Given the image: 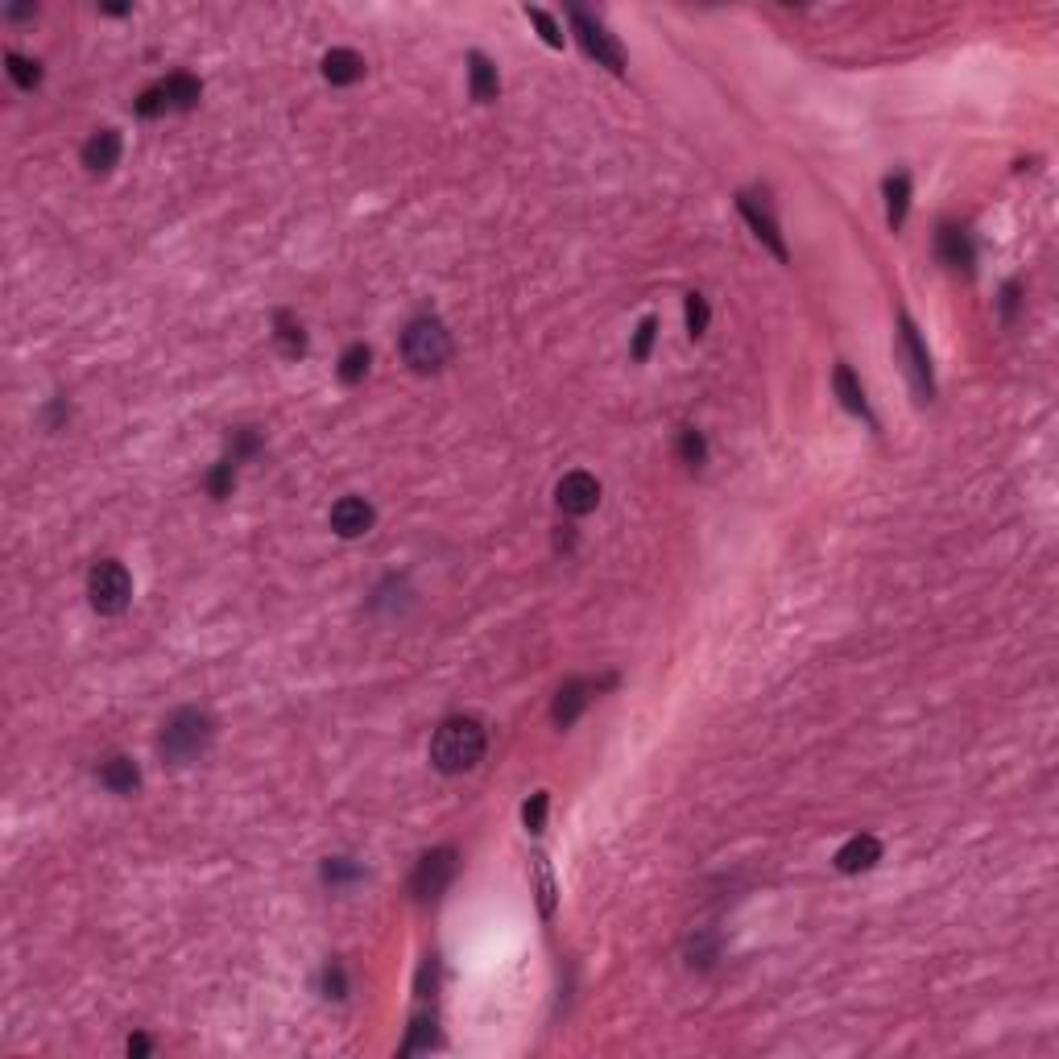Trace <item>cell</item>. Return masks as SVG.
Segmentation results:
<instances>
[{
	"label": "cell",
	"instance_id": "1",
	"mask_svg": "<svg viewBox=\"0 0 1059 1059\" xmlns=\"http://www.w3.org/2000/svg\"><path fill=\"white\" fill-rule=\"evenodd\" d=\"M484 724L476 716H451L443 720L431 737V766L439 774H464L484 758Z\"/></svg>",
	"mask_w": 1059,
	"mask_h": 1059
},
{
	"label": "cell",
	"instance_id": "2",
	"mask_svg": "<svg viewBox=\"0 0 1059 1059\" xmlns=\"http://www.w3.org/2000/svg\"><path fill=\"white\" fill-rule=\"evenodd\" d=\"M216 741V720L199 708H178L158 733V753L170 766H187L195 758H203L207 745Z\"/></svg>",
	"mask_w": 1059,
	"mask_h": 1059
},
{
	"label": "cell",
	"instance_id": "3",
	"mask_svg": "<svg viewBox=\"0 0 1059 1059\" xmlns=\"http://www.w3.org/2000/svg\"><path fill=\"white\" fill-rule=\"evenodd\" d=\"M402 356L414 373H439L451 360V336L435 315H418L402 331Z\"/></svg>",
	"mask_w": 1059,
	"mask_h": 1059
},
{
	"label": "cell",
	"instance_id": "4",
	"mask_svg": "<svg viewBox=\"0 0 1059 1059\" xmlns=\"http://www.w3.org/2000/svg\"><path fill=\"white\" fill-rule=\"evenodd\" d=\"M199 96H203V83L187 71H174V75L158 79L154 87H145L133 108H137V116L149 120V116H162V112H187L199 104Z\"/></svg>",
	"mask_w": 1059,
	"mask_h": 1059
},
{
	"label": "cell",
	"instance_id": "5",
	"mask_svg": "<svg viewBox=\"0 0 1059 1059\" xmlns=\"http://www.w3.org/2000/svg\"><path fill=\"white\" fill-rule=\"evenodd\" d=\"M87 596H92V609L104 617H116L129 609L133 600V576L125 563L116 559H100L92 571H87Z\"/></svg>",
	"mask_w": 1059,
	"mask_h": 1059
},
{
	"label": "cell",
	"instance_id": "6",
	"mask_svg": "<svg viewBox=\"0 0 1059 1059\" xmlns=\"http://www.w3.org/2000/svg\"><path fill=\"white\" fill-rule=\"evenodd\" d=\"M571 29H576V38H580V46H584L588 58H596V63L609 67L613 75H625V50H621V42L592 13L571 9Z\"/></svg>",
	"mask_w": 1059,
	"mask_h": 1059
},
{
	"label": "cell",
	"instance_id": "7",
	"mask_svg": "<svg viewBox=\"0 0 1059 1059\" xmlns=\"http://www.w3.org/2000/svg\"><path fill=\"white\" fill-rule=\"evenodd\" d=\"M898 352L906 360V373H911L915 389H919V398L931 402L935 398V381H931V356H927V344L919 336V327L911 323V315H902L898 319Z\"/></svg>",
	"mask_w": 1059,
	"mask_h": 1059
},
{
	"label": "cell",
	"instance_id": "8",
	"mask_svg": "<svg viewBox=\"0 0 1059 1059\" xmlns=\"http://www.w3.org/2000/svg\"><path fill=\"white\" fill-rule=\"evenodd\" d=\"M456 865H460L456 849H435V853H427V857L418 861L414 877H410L414 898H418V902H435V898L451 886V877H456Z\"/></svg>",
	"mask_w": 1059,
	"mask_h": 1059
},
{
	"label": "cell",
	"instance_id": "9",
	"mask_svg": "<svg viewBox=\"0 0 1059 1059\" xmlns=\"http://www.w3.org/2000/svg\"><path fill=\"white\" fill-rule=\"evenodd\" d=\"M555 501L563 513H571V518H584V513H592L600 505V480L592 472H567L555 489Z\"/></svg>",
	"mask_w": 1059,
	"mask_h": 1059
},
{
	"label": "cell",
	"instance_id": "10",
	"mask_svg": "<svg viewBox=\"0 0 1059 1059\" xmlns=\"http://www.w3.org/2000/svg\"><path fill=\"white\" fill-rule=\"evenodd\" d=\"M331 530L340 538H360L373 530V505L365 497H340L331 505Z\"/></svg>",
	"mask_w": 1059,
	"mask_h": 1059
},
{
	"label": "cell",
	"instance_id": "11",
	"mask_svg": "<svg viewBox=\"0 0 1059 1059\" xmlns=\"http://www.w3.org/2000/svg\"><path fill=\"white\" fill-rule=\"evenodd\" d=\"M877 861H882V844H877V836H853V840H844L836 849V869L840 873H865Z\"/></svg>",
	"mask_w": 1059,
	"mask_h": 1059
},
{
	"label": "cell",
	"instance_id": "12",
	"mask_svg": "<svg viewBox=\"0 0 1059 1059\" xmlns=\"http://www.w3.org/2000/svg\"><path fill=\"white\" fill-rule=\"evenodd\" d=\"M737 207H741V216L749 220V228H753V236L762 240V245L778 257V261H786V240H782V232H778V224H774V216L770 211H758V203H753V195H741L737 199Z\"/></svg>",
	"mask_w": 1059,
	"mask_h": 1059
},
{
	"label": "cell",
	"instance_id": "13",
	"mask_svg": "<svg viewBox=\"0 0 1059 1059\" xmlns=\"http://www.w3.org/2000/svg\"><path fill=\"white\" fill-rule=\"evenodd\" d=\"M120 162V133L116 129H96L83 145V166L92 174H108Z\"/></svg>",
	"mask_w": 1059,
	"mask_h": 1059
},
{
	"label": "cell",
	"instance_id": "14",
	"mask_svg": "<svg viewBox=\"0 0 1059 1059\" xmlns=\"http://www.w3.org/2000/svg\"><path fill=\"white\" fill-rule=\"evenodd\" d=\"M588 691H596L592 683H584V679H571V683H563L559 687V695H555V708H551V720L559 724V729H567V724H576V716L588 708Z\"/></svg>",
	"mask_w": 1059,
	"mask_h": 1059
},
{
	"label": "cell",
	"instance_id": "15",
	"mask_svg": "<svg viewBox=\"0 0 1059 1059\" xmlns=\"http://www.w3.org/2000/svg\"><path fill=\"white\" fill-rule=\"evenodd\" d=\"M468 79H472V100L476 104H493L501 96V79H497V67L484 58L480 50L468 54Z\"/></svg>",
	"mask_w": 1059,
	"mask_h": 1059
},
{
	"label": "cell",
	"instance_id": "16",
	"mask_svg": "<svg viewBox=\"0 0 1059 1059\" xmlns=\"http://www.w3.org/2000/svg\"><path fill=\"white\" fill-rule=\"evenodd\" d=\"M360 75H365V58H360L356 50H327L323 54V79L327 83H336V87H348V83H356Z\"/></svg>",
	"mask_w": 1059,
	"mask_h": 1059
},
{
	"label": "cell",
	"instance_id": "17",
	"mask_svg": "<svg viewBox=\"0 0 1059 1059\" xmlns=\"http://www.w3.org/2000/svg\"><path fill=\"white\" fill-rule=\"evenodd\" d=\"M940 257L952 269H973V240H968L964 228H956V224L940 228Z\"/></svg>",
	"mask_w": 1059,
	"mask_h": 1059
},
{
	"label": "cell",
	"instance_id": "18",
	"mask_svg": "<svg viewBox=\"0 0 1059 1059\" xmlns=\"http://www.w3.org/2000/svg\"><path fill=\"white\" fill-rule=\"evenodd\" d=\"M832 385H836V398H840V406L849 410V414H861L865 422H873V414H869V402H865V389H861V381L853 377V369L849 365H836V377H832Z\"/></svg>",
	"mask_w": 1059,
	"mask_h": 1059
},
{
	"label": "cell",
	"instance_id": "19",
	"mask_svg": "<svg viewBox=\"0 0 1059 1059\" xmlns=\"http://www.w3.org/2000/svg\"><path fill=\"white\" fill-rule=\"evenodd\" d=\"M100 782L108 786V791H116V795H133L141 786V770L133 766V758H112V762L100 766Z\"/></svg>",
	"mask_w": 1059,
	"mask_h": 1059
},
{
	"label": "cell",
	"instance_id": "20",
	"mask_svg": "<svg viewBox=\"0 0 1059 1059\" xmlns=\"http://www.w3.org/2000/svg\"><path fill=\"white\" fill-rule=\"evenodd\" d=\"M886 220H890V228H902V220H906V207H911V174H890L886 178Z\"/></svg>",
	"mask_w": 1059,
	"mask_h": 1059
},
{
	"label": "cell",
	"instance_id": "21",
	"mask_svg": "<svg viewBox=\"0 0 1059 1059\" xmlns=\"http://www.w3.org/2000/svg\"><path fill=\"white\" fill-rule=\"evenodd\" d=\"M530 869H534V890H538V911L542 915H555V873H551V865H547V857H534L530 861Z\"/></svg>",
	"mask_w": 1059,
	"mask_h": 1059
},
{
	"label": "cell",
	"instance_id": "22",
	"mask_svg": "<svg viewBox=\"0 0 1059 1059\" xmlns=\"http://www.w3.org/2000/svg\"><path fill=\"white\" fill-rule=\"evenodd\" d=\"M278 348H282V356H290V360L307 352V331H302V323L290 319L286 311L278 315Z\"/></svg>",
	"mask_w": 1059,
	"mask_h": 1059
},
{
	"label": "cell",
	"instance_id": "23",
	"mask_svg": "<svg viewBox=\"0 0 1059 1059\" xmlns=\"http://www.w3.org/2000/svg\"><path fill=\"white\" fill-rule=\"evenodd\" d=\"M369 360H373V352H369L365 344H352V348L340 356V381H344V385L365 381V373H369Z\"/></svg>",
	"mask_w": 1059,
	"mask_h": 1059
},
{
	"label": "cell",
	"instance_id": "24",
	"mask_svg": "<svg viewBox=\"0 0 1059 1059\" xmlns=\"http://www.w3.org/2000/svg\"><path fill=\"white\" fill-rule=\"evenodd\" d=\"M5 67H9V79L21 87V92H34V87L42 83V67L29 63V58H21V54H5Z\"/></svg>",
	"mask_w": 1059,
	"mask_h": 1059
},
{
	"label": "cell",
	"instance_id": "25",
	"mask_svg": "<svg viewBox=\"0 0 1059 1059\" xmlns=\"http://www.w3.org/2000/svg\"><path fill=\"white\" fill-rule=\"evenodd\" d=\"M683 315H687V336H691V340H700L704 331H708V298H704V294H687Z\"/></svg>",
	"mask_w": 1059,
	"mask_h": 1059
},
{
	"label": "cell",
	"instance_id": "26",
	"mask_svg": "<svg viewBox=\"0 0 1059 1059\" xmlns=\"http://www.w3.org/2000/svg\"><path fill=\"white\" fill-rule=\"evenodd\" d=\"M232 484H236V460L224 456L216 468H211V476H207V493L216 497V501H224V497L232 493Z\"/></svg>",
	"mask_w": 1059,
	"mask_h": 1059
},
{
	"label": "cell",
	"instance_id": "27",
	"mask_svg": "<svg viewBox=\"0 0 1059 1059\" xmlns=\"http://www.w3.org/2000/svg\"><path fill=\"white\" fill-rule=\"evenodd\" d=\"M679 456H683V464H691V468H704V460H708V443H704V435L695 431V427H687V431L679 435Z\"/></svg>",
	"mask_w": 1059,
	"mask_h": 1059
},
{
	"label": "cell",
	"instance_id": "28",
	"mask_svg": "<svg viewBox=\"0 0 1059 1059\" xmlns=\"http://www.w3.org/2000/svg\"><path fill=\"white\" fill-rule=\"evenodd\" d=\"M547 807H551V795H547V791H538V795L526 799V807H522V824H526V832H542V824H547Z\"/></svg>",
	"mask_w": 1059,
	"mask_h": 1059
},
{
	"label": "cell",
	"instance_id": "29",
	"mask_svg": "<svg viewBox=\"0 0 1059 1059\" xmlns=\"http://www.w3.org/2000/svg\"><path fill=\"white\" fill-rule=\"evenodd\" d=\"M356 877H360V865H352L348 857H331L323 865V882L327 886H344V882H356Z\"/></svg>",
	"mask_w": 1059,
	"mask_h": 1059
},
{
	"label": "cell",
	"instance_id": "30",
	"mask_svg": "<svg viewBox=\"0 0 1059 1059\" xmlns=\"http://www.w3.org/2000/svg\"><path fill=\"white\" fill-rule=\"evenodd\" d=\"M654 331H658V323L646 315L642 323H638V331H633V348H629V356L633 360H646L650 356V344H654Z\"/></svg>",
	"mask_w": 1059,
	"mask_h": 1059
},
{
	"label": "cell",
	"instance_id": "31",
	"mask_svg": "<svg viewBox=\"0 0 1059 1059\" xmlns=\"http://www.w3.org/2000/svg\"><path fill=\"white\" fill-rule=\"evenodd\" d=\"M526 17H530V21L542 29V42H547V46H555V50L563 46V34H559V25L551 21V13H542V9H526Z\"/></svg>",
	"mask_w": 1059,
	"mask_h": 1059
},
{
	"label": "cell",
	"instance_id": "32",
	"mask_svg": "<svg viewBox=\"0 0 1059 1059\" xmlns=\"http://www.w3.org/2000/svg\"><path fill=\"white\" fill-rule=\"evenodd\" d=\"M323 993H327V997H336V1002H340V997H348V985H344V968H340L336 960H331V964L323 968Z\"/></svg>",
	"mask_w": 1059,
	"mask_h": 1059
},
{
	"label": "cell",
	"instance_id": "33",
	"mask_svg": "<svg viewBox=\"0 0 1059 1059\" xmlns=\"http://www.w3.org/2000/svg\"><path fill=\"white\" fill-rule=\"evenodd\" d=\"M1014 307H1018V282H1010V286L1002 290V315H1006V319H1014Z\"/></svg>",
	"mask_w": 1059,
	"mask_h": 1059
},
{
	"label": "cell",
	"instance_id": "34",
	"mask_svg": "<svg viewBox=\"0 0 1059 1059\" xmlns=\"http://www.w3.org/2000/svg\"><path fill=\"white\" fill-rule=\"evenodd\" d=\"M149 1051H154V1047H149L145 1035H133V1039H129V1055H149Z\"/></svg>",
	"mask_w": 1059,
	"mask_h": 1059
}]
</instances>
